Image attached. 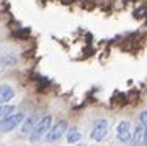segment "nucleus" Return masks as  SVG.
Wrapping results in <instances>:
<instances>
[{
    "mask_svg": "<svg viewBox=\"0 0 147 146\" xmlns=\"http://www.w3.org/2000/svg\"><path fill=\"white\" fill-rule=\"evenodd\" d=\"M13 110H15V107L13 105H0V118H7V117H10V115H13Z\"/></svg>",
    "mask_w": 147,
    "mask_h": 146,
    "instance_id": "nucleus-9",
    "label": "nucleus"
},
{
    "mask_svg": "<svg viewBox=\"0 0 147 146\" xmlns=\"http://www.w3.org/2000/svg\"><path fill=\"white\" fill-rule=\"evenodd\" d=\"M139 118H141V125L144 126L147 130V110H144V112H141V115H139Z\"/></svg>",
    "mask_w": 147,
    "mask_h": 146,
    "instance_id": "nucleus-10",
    "label": "nucleus"
},
{
    "mask_svg": "<svg viewBox=\"0 0 147 146\" xmlns=\"http://www.w3.org/2000/svg\"><path fill=\"white\" fill-rule=\"evenodd\" d=\"M79 146H85V145H79Z\"/></svg>",
    "mask_w": 147,
    "mask_h": 146,
    "instance_id": "nucleus-12",
    "label": "nucleus"
},
{
    "mask_svg": "<svg viewBox=\"0 0 147 146\" xmlns=\"http://www.w3.org/2000/svg\"><path fill=\"white\" fill-rule=\"evenodd\" d=\"M38 121H39V118H38V115H30L28 118H25V121H23V125H21V133L23 135H31V131L34 130V126L38 125Z\"/></svg>",
    "mask_w": 147,
    "mask_h": 146,
    "instance_id": "nucleus-6",
    "label": "nucleus"
},
{
    "mask_svg": "<svg viewBox=\"0 0 147 146\" xmlns=\"http://www.w3.org/2000/svg\"><path fill=\"white\" fill-rule=\"evenodd\" d=\"M51 120H53V117L51 115H46V117H42L41 120L38 121V125L34 126V130L30 135V141L31 143H36L41 138H46L49 130H51Z\"/></svg>",
    "mask_w": 147,
    "mask_h": 146,
    "instance_id": "nucleus-1",
    "label": "nucleus"
},
{
    "mask_svg": "<svg viewBox=\"0 0 147 146\" xmlns=\"http://www.w3.org/2000/svg\"><path fill=\"white\" fill-rule=\"evenodd\" d=\"M15 97V90L8 84H0V104H5Z\"/></svg>",
    "mask_w": 147,
    "mask_h": 146,
    "instance_id": "nucleus-7",
    "label": "nucleus"
},
{
    "mask_svg": "<svg viewBox=\"0 0 147 146\" xmlns=\"http://www.w3.org/2000/svg\"><path fill=\"white\" fill-rule=\"evenodd\" d=\"M82 138V133L77 126H74V128H69L67 131V141L69 143H77V141Z\"/></svg>",
    "mask_w": 147,
    "mask_h": 146,
    "instance_id": "nucleus-8",
    "label": "nucleus"
},
{
    "mask_svg": "<svg viewBox=\"0 0 147 146\" xmlns=\"http://www.w3.org/2000/svg\"><path fill=\"white\" fill-rule=\"evenodd\" d=\"M144 146H147V130H146V135H144Z\"/></svg>",
    "mask_w": 147,
    "mask_h": 146,
    "instance_id": "nucleus-11",
    "label": "nucleus"
},
{
    "mask_svg": "<svg viewBox=\"0 0 147 146\" xmlns=\"http://www.w3.org/2000/svg\"><path fill=\"white\" fill-rule=\"evenodd\" d=\"M116 131H118L119 141H131L132 140V130H131V123H129V121H126V120L119 121Z\"/></svg>",
    "mask_w": 147,
    "mask_h": 146,
    "instance_id": "nucleus-5",
    "label": "nucleus"
},
{
    "mask_svg": "<svg viewBox=\"0 0 147 146\" xmlns=\"http://www.w3.org/2000/svg\"><path fill=\"white\" fill-rule=\"evenodd\" d=\"M67 120H61V121H57L56 125L49 130V133H47V136H46V140L49 141V143H54V141H57L61 136L67 131Z\"/></svg>",
    "mask_w": 147,
    "mask_h": 146,
    "instance_id": "nucleus-4",
    "label": "nucleus"
},
{
    "mask_svg": "<svg viewBox=\"0 0 147 146\" xmlns=\"http://www.w3.org/2000/svg\"><path fill=\"white\" fill-rule=\"evenodd\" d=\"M23 121H25L23 113H13V115H10V117H7V118H2V120H0V135L15 130L16 126L21 125Z\"/></svg>",
    "mask_w": 147,
    "mask_h": 146,
    "instance_id": "nucleus-2",
    "label": "nucleus"
},
{
    "mask_svg": "<svg viewBox=\"0 0 147 146\" xmlns=\"http://www.w3.org/2000/svg\"><path fill=\"white\" fill-rule=\"evenodd\" d=\"M106 133H108V121H106L105 118H101V120L95 121L90 136H92V140H95V141H101L106 136Z\"/></svg>",
    "mask_w": 147,
    "mask_h": 146,
    "instance_id": "nucleus-3",
    "label": "nucleus"
}]
</instances>
